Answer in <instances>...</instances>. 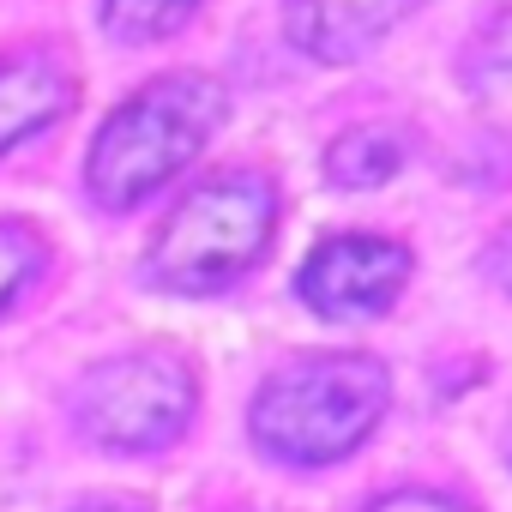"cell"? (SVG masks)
<instances>
[{"instance_id":"2","label":"cell","mask_w":512,"mask_h":512,"mask_svg":"<svg viewBox=\"0 0 512 512\" xmlns=\"http://www.w3.org/2000/svg\"><path fill=\"white\" fill-rule=\"evenodd\" d=\"M223 121V85L199 73H175L127 97L97 145H91V193L109 211H133L145 193H157Z\"/></svg>"},{"instance_id":"3","label":"cell","mask_w":512,"mask_h":512,"mask_svg":"<svg viewBox=\"0 0 512 512\" xmlns=\"http://www.w3.org/2000/svg\"><path fill=\"white\" fill-rule=\"evenodd\" d=\"M278 223V199L266 175H217L181 199L151 247V278L169 290H223L266 253Z\"/></svg>"},{"instance_id":"15","label":"cell","mask_w":512,"mask_h":512,"mask_svg":"<svg viewBox=\"0 0 512 512\" xmlns=\"http://www.w3.org/2000/svg\"><path fill=\"white\" fill-rule=\"evenodd\" d=\"M235 512H247V506H235Z\"/></svg>"},{"instance_id":"6","label":"cell","mask_w":512,"mask_h":512,"mask_svg":"<svg viewBox=\"0 0 512 512\" xmlns=\"http://www.w3.org/2000/svg\"><path fill=\"white\" fill-rule=\"evenodd\" d=\"M284 13H290L296 49L338 67V61L368 55L410 13V0H284Z\"/></svg>"},{"instance_id":"1","label":"cell","mask_w":512,"mask_h":512,"mask_svg":"<svg viewBox=\"0 0 512 512\" xmlns=\"http://www.w3.org/2000/svg\"><path fill=\"white\" fill-rule=\"evenodd\" d=\"M392 380L374 356H308L278 368L253 398V440L284 464H332L386 416Z\"/></svg>"},{"instance_id":"12","label":"cell","mask_w":512,"mask_h":512,"mask_svg":"<svg viewBox=\"0 0 512 512\" xmlns=\"http://www.w3.org/2000/svg\"><path fill=\"white\" fill-rule=\"evenodd\" d=\"M368 512H470L464 500H452V494H428V488H404V494H386V500H374Z\"/></svg>"},{"instance_id":"5","label":"cell","mask_w":512,"mask_h":512,"mask_svg":"<svg viewBox=\"0 0 512 512\" xmlns=\"http://www.w3.org/2000/svg\"><path fill=\"white\" fill-rule=\"evenodd\" d=\"M410 278V253L380 235H332L308 253L296 296L320 314H380Z\"/></svg>"},{"instance_id":"13","label":"cell","mask_w":512,"mask_h":512,"mask_svg":"<svg viewBox=\"0 0 512 512\" xmlns=\"http://www.w3.org/2000/svg\"><path fill=\"white\" fill-rule=\"evenodd\" d=\"M482 266H488V278L500 284V290H512V223L488 241V253H482Z\"/></svg>"},{"instance_id":"9","label":"cell","mask_w":512,"mask_h":512,"mask_svg":"<svg viewBox=\"0 0 512 512\" xmlns=\"http://www.w3.org/2000/svg\"><path fill=\"white\" fill-rule=\"evenodd\" d=\"M187 13H193V0H103L109 31L127 37V43H151V37L175 31Z\"/></svg>"},{"instance_id":"11","label":"cell","mask_w":512,"mask_h":512,"mask_svg":"<svg viewBox=\"0 0 512 512\" xmlns=\"http://www.w3.org/2000/svg\"><path fill=\"white\" fill-rule=\"evenodd\" d=\"M464 67H470L476 85H482V79H512V0H506V7H500L482 31H476Z\"/></svg>"},{"instance_id":"4","label":"cell","mask_w":512,"mask_h":512,"mask_svg":"<svg viewBox=\"0 0 512 512\" xmlns=\"http://www.w3.org/2000/svg\"><path fill=\"white\" fill-rule=\"evenodd\" d=\"M73 416L91 440L115 452L169 446L193 416V368L175 350H133V356L97 362L73 386Z\"/></svg>"},{"instance_id":"10","label":"cell","mask_w":512,"mask_h":512,"mask_svg":"<svg viewBox=\"0 0 512 512\" xmlns=\"http://www.w3.org/2000/svg\"><path fill=\"white\" fill-rule=\"evenodd\" d=\"M37 272H43V235L31 223H0V308H13Z\"/></svg>"},{"instance_id":"14","label":"cell","mask_w":512,"mask_h":512,"mask_svg":"<svg viewBox=\"0 0 512 512\" xmlns=\"http://www.w3.org/2000/svg\"><path fill=\"white\" fill-rule=\"evenodd\" d=\"M73 512H139V506H121V500H85V506H73Z\"/></svg>"},{"instance_id":"8","label":"cell","mask_w":512,"mask_h":512,"mask_svg":"<svg viewBox=\"0 0 512 512\" xmlns=\"http://www.w3.org/2000/svg\"><path fill=\"white\" fill-rule=\"evenodd\" d=\"M398 163H404V139L392 127H356L326 151V175L338 187H380L398 175Z\"/></svg>"},{"instance_id":"7","label":"cell","mask_w":512,"mask_h":512,"mask_svg":"<svg viewBox=\"0 0 512 512\" xmlns=\"http://www.w3.org/2000/svg\"><path fill=\"white\" fill-rule=\"evenodd\" d=\"M73 109V73L55 55H7L0 61V151L25 145L49 121Z\"/></svg>"}]
</instances>
